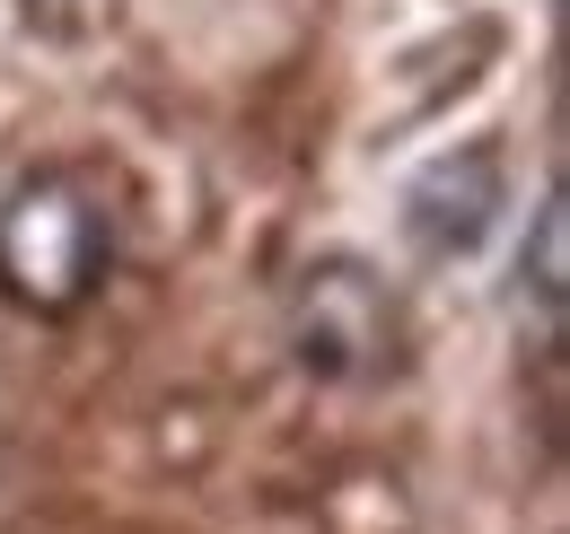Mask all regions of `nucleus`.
I'll return each instance as SVG.
<instances>
[{"mask_svg": "<svg viewBox=\"0 0 570 534\" xmlns=\"http://www.w3.org/2000/svg\"><path fill=\"white\" fill-rule=\"evenodd\" d=\"M518 298H535V325L562 334V307H570V201H562V185L535 201V237L518 255Z\"/></svg>", "mask_w": 570, "mask_h": 534, "instance_id": "4", "label": "nucleus"}, {"mask_svg": "<svg viewBox=\"0 0 570 534\" xmlns=\"http://www.w3.org/2000/svg\"><path fill=\"white\" fill-rule=\"evenodd\" d=\"M115 271V219L97 185H79L71 167H36L0 201V298L62 325L79 316Z\"/></svg>", "mask_w": 570, "mask_h": 534, "instance_id": "1", "label": "nucleus"}, {"mask_svg": "<svg viewBox=\"0 0 570 534\" xmlns=\"http://www.w3.org/2000/svg\"><path fill=\"white\" fill-rule=\"evenodd\" d=\"M500 201H509V185H500V149L492 140H465V149H448V158H430L422 176L404 185V237L422 246V255H474L483 237H492Z\"/></svg>", "mask_w": 570, "mask_h": 534, "instance_id": "3", "label": "nucleus"}, {"mask_svg": "<svg viewBox=\"0 0 570 534\" xmlns=\"http://www.w3.org/2000/svg\"><path fill=\"white\" fill-rule=\"evenodd\" d=\"M289 359L316 386H377L404 368V307L360 255H316L289 289Z\"/></svg>", "mask_w": 570, "mask_h": 534, "instance_id": "2", "label": "nucleus"}]
</instances>
